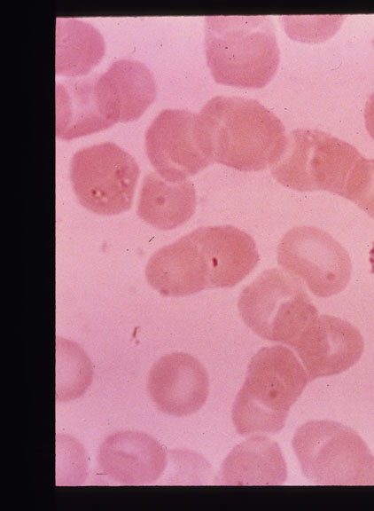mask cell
Instances as JSON below:
<instances>
[{
	"instance_id": "10",
	"label": "cell",
	"mask_w": 374,
	"mask_h": 511,
	"mask_svg": "<svg viewBox=\"0 0 374 511\" xmlns=\"http://www.w3.org/2000/svg\"><path fill=\"white\" fill-rule=\"evenodd\" d=\"M294 350L309 381L347 371L362 357L364 342L351 323L330 315H317L298 338Z\"/></svg>"
},
{
	"instance_id": "19",
	"label": "cell",
	"mask_w": 374,
	"mask_h": 511,
	"mask_svg": "<svg viewBox=\"0 0 374 511\" xmlns=\"http://www.w3.org/2000/svg\"><path fill=\"white\" fill-rule=\"evenodd\" d=\"M104 53V38L92 25L75 18L57 19V75H84L99 63Z\"/></svg>"
},
{
	"instance_id": "23",
	"label": "cell",
	"mask_w": 374,
	"mask_h": 511,
	"mask_svg": "<svg viewBox=\"0 0 374 511\" xmlns=\"http://www.w3.org/2000/svg\"><path fill=\"white\" fill-rule=\"evenodd\" d=\"M372 43H373V46H374V39H373V41H372Z\"/></svg>"
},
{
	"instance_id": "20",
	"label": "cell",
	"mask_w": 374,
	"mask_h": 511,
	"mask_svg": "<svg viewBox=\"0 0 374 511\" xmlns=\"http://www.w3.org/2000/svg\"><path fill=\"white\" fill-rule=\"evenodd\" d=\"M354 202L374 219V159L368 160L366 177Z\"/></svg>"
},
{
	"instance_id": "15",
	"label": "cell",
	"mask_w": 374,
	"mask_h": 511,
	"mask_svg": "<svg viewBox=\"0 0 374 511\" xmlns=\"http://www.w3.org/2000/svg\"><path fill=\"white\" fill-rule=\"evenodd\" d=\"M211 263L212 287H232L256 266L259 255L253 239L231 225L194 230Z\"/></svg>"
},
{
	"instance_id": "12",
	"label": "cell",
	"mask_w": 374,
	"mask_h": 511,
	"mask_svg": "<svg viewBox=\"0 0 374 511\" xmlns=\"http://www.w3.org/2000/svg\"><path fill=\"white\" fill-rule=\"evenodd\" d=\"M145 276L165 296H186L212 288L209 257L195 231L156 251L146 264Z\"/></svg>"
},
{
	"instance_id": "4",
	"label": "cell",
	"mask_w": 374,
	"mask_h": 511,
	"mask_svg": "<svg viewBox=\"0 0 374 511\" xmlns=\"http://www.w3.org/2000/svg\"><path fill=\"white\" fill-rule=\"evenodd\" d=\"M309 379L295 354L282 345L264 347L252 358L236 396L232 420L241 436L276 434Z\"/></svg>"
},
{
	"instance_id": "18",
	"label": "cell",
	"mask_w": 374,
	"mask_h": 511,
	"mask_svg": "<svg viewBox=\"0 0 374 511\" xmlns=\"http://www.w3.org/2000/svg\"><path fill=\"white\" fill-rule=\"evenodd\" d=\"M95 81L96 77H87L57 84L56 135L58 138L69 140L113 125L100 111Z\"/></svg>"
},
{
	"instance_id": "2",
	"label": "cell",
	"mask_w": 374,
	"mask_h": 511,
	"mask_svg": "<svg viewBox=\"0 0 374 511\" xmlns=\"http://www.w3.org/2000/svg\"><path fill=\"white\" fill-rule=\"evenodd\" d=\"M368 160L336 137L316 129L286 134L282 152L270 165L283 185L300 192L327 191L355 201L363 185Z\"/></svg>"
},
{
	"instance_id": "22",
	"label": "cell",
	"mask_w": 374,
	"mask_h": 511,
	"mask_svg": "<svg viewBox=\"0 0 374 511\" xmlns=\"http://www.w3.org/2000/svg\"><path fill=\"white\" fill-rule=\"evenodd\" d=\"M370 262L371 264V272L374 274V243L372 248L370 251Z\"/></svg>"
},
{
	"instance_id": "6",
	"label": "cell",
	"mask_w": 374,
	"mask_h": 511,
	"mask_svg": "<svg viewBox=\"0 0 374 511\" xmlns=\"http://www.w3.org/2000/svg\"><path fill=\"white\" fill-rule=\"evenodd\" d=\"M239 314L257 335L293 347L317 309L298 277L278 269L263 271L238 299Z\"/></svg>"
},
{
	"instance_id": "9",
	"label": "cell",
	"mask_w": 374,
	"mask_h": 511,
	"mask_svg": "<svg viewBox=\"0 0 374 511\" xmlns=\"http://www.w3.org/2000/svg\"><path fill=\"white\" fill-rule=\"evenodd\" d=\"M197 114L165 109L145 133V150L156 172L169 182H181L213 162L199 141Z\"/></svg>"
},
{
	"instance_id": "14",
	"label": "cell",
	"mask_w": 374,
	"mask_h": 511,
	"mask_svg": "<svg viewBox=\"0 0 374 511\" xmlns=\"http://www.w3.org/2000/svg\"><path fill=\"white\" fill-rule=\"evenodd\" d=\"M98 463L115 482L143 485L155 482L167 466L163 446L152 436L139 431H121L100 445Z\"/></svg>"
},
{
	"instance_id": "5",
	"label": "cell",
	"mask_w": 374,
	"mask_h": 511,
	"mask_svg": "<svg viewBox=\"0 0 374 511\" xmlns=\"http://www.w3.org/2000/svg\"><path fill=\"white\" fill-rule=\"evenodd\" d=\"M292 444L308 482L374 485V456L353 428L334 421H310L297 428Z\"/></svg>"
},
{
	"instance_id": "11",
	"label": "cell",
	"mask_w": 374,
	"mask_h": 511,
	"mask_svg": "<svg viewBox=\"0 0 374 511\" xmlns=\"http://www.w3.org/2000/svg\"><path fill=\"white\" fill-rule=\"evenodd\" d=\"M208 388L205 367L187 353L161 357L148 375L147 389L152 400L160 411L173 416L198 412L206 401Z\"/></svg>"
},
{
	"instance_id": "16",
	"label": "cell",
	"mask_w": 374,
	"mask_h": 511,
	"mask_svg": "<svg viewBox=\"0 0 374 511\" xmlns=\"http://www.w3.org/2000/svg\"><path fill=\"white\" fill-rule=\"evenodd\" d=\"M218 476V483L225 485H280L287 469L278 444L254 436L233 448Z\"/></svg>"
},
{
	"instance_id": "13",
	"label": "cell",
	"mask_w": 374,
	"mask_h": 511,
	"mask_svg": "<svg viewBox=\"0 0 374 511\" xmlns=\"http://www.w3.org/2000/svg\"><path fill=\"white\" fill-rule=\"evenodd\" d=\"M156 93L152 73L137 60H117L95 81L100 111L113 124L138 119L155 100Z\"/></svg>"
},
{
	"instance_id": "1",
	"label": "cell",
	"mask_w": 374,
	"mask_h": 511,
	"mask_svg": "<svg viewBox=\"0 0 374 511\" xmlns=\"http://www.w3.org/2000/svg\"><path fill=\"white\" fill-rule=\"evenodd\" d=\"M199 141L213 161L241 171L270 167L280 155L285 128L259 101L216 96L196 119Z\"/></svg>"
},
{
	"instance_id": "8",
	"label": "cell",
	"mask_w": 374,
	"mask_h": 511,
	"mask_svg": "<svg viewBox=\"0 0 374 511\" xmlns=\"http://www.w3.org/2000/svg\"><path fill=\"white\" fill-rule=\"evenodd\" d=\"M277 263L302 279L318 297L339 294L351 277L347 250L331 234L313 226L294 227L284 234L277 248Z\"/></svg>"
},
{
	"instance_id": "7",
	"label": "cell",
	"mask_w": 374,
	"mask_h": 511,
	"mask_svg": "<svg viewBox=\"0 0 374 511\" xmlns=\"http://www.w3.org/2000/svg\"><path fill=\"white\" fill-rule=\"evenodd\" d=\"M138 177L136 160L113 142L82 148L71 160L70 180L79 202L99 215L129 209Z\"/></svg>"
},
{
	"instance_id": "3",
	"label": "cell",
	"mask_w": 374,
	"mask_h": 511,
	"mask_svg": "<svg viewBox=\"0 0 374 511\" xmlns=\"http://www.w3.org/2000/svg\"><path fill=\"white\" fill-rule=\"evenodd\" d=\"M206 63L216 83L260 89L275 76L279 48L268 16H207Z\"/></svg>"
},
{
	"instance_id": "21",
	"label": "cell",
	"mask_w": 374,
	"mask_h": 511,
	"mask_svg": "<svg viewBox=\"0 0 374 511\" xmlns=\"http://www.w3.org/2000/svg\"><path fill=\"white\" fill-rule=\"evenodd\" d=\"M364 119L366 129L374 139V93L369 98L366 103Z\"/></svg>"
},
{
	"instance_id": "17",
	"label": "cell",
	"mask_w": 374,
	"mask_h": 511,
	"mask_svg": "<svg viewBox=\"0 0 374 511\" xmlns=\"http://www.w3.org/2000/svg\"><path fill=\"white\" fill-rule=\"evenodd\" d=\"M196 209V190L191 181L169 182L157 172L144 178L137 215L160 230L175 229L187 222Z\"/></svg>"
}]
</instances>
